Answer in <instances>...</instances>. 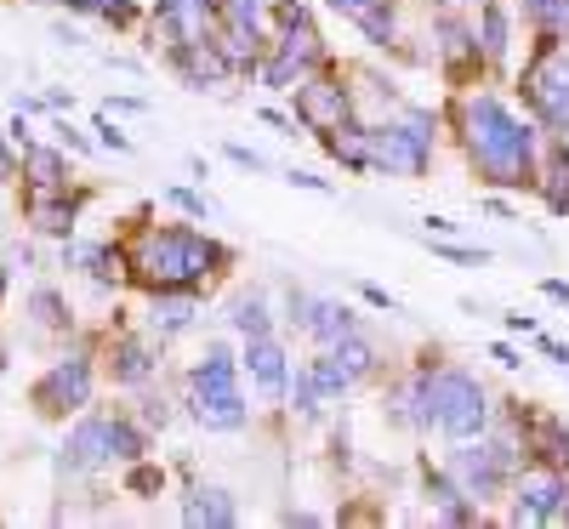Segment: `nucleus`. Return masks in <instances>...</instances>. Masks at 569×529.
<instances>
[{"label":"nucleus","instance_id":"nucleus-21","mask_svg":"<svg viewBox=\"0 0 569 529\" xmlns=\"http://www.w3.org/2000/svg\"><path fill=\"white\" fill-rule=\"evenodd\" d=\"M330 353H337V359H342V370H348L353 381H359V376H370V365H376V348L365 342V336H359V330H348V336H342V342H337V348H330Z\"/></svg>","mask_w":569,"mask_h":529},{"label":"nucleus","instance_id":"nucleus-44","mask_svg":"<svg viewBox=\"0 0 569 529\" xmlns=\"http://www.w3.org/2000/svg\"><path fill=\"white\" fill-rule=\"evenodd\" d=\"M7 177H12V154H7V149H0V182H7Z\"/></svg>","mask_w":569,"mask_h":529},{"label":"nucleus","instance_id":"nucleus-41","mask_svg":"<svg viewBox=\"0 0 569 529\" xmlns=\"http://www.w3.org/2000/svg\"><path fill=\"white\" fill-rule=\"evenodd\" d=\"M541 291H547L552 302H569V285H563V279H547V285H541Z\"/></svg>","mask_w":569,"mask_h":529},{"label":"nucleus","instance_id":"nucleus-18","mask_svg":"<svg viewBox=\"0 0 569 529\" xmlns=\"http://www.w3.org/2000/svg\"><path fill=\"white\" fill-rule=\"evenodd\" d=\"M325 149L337 154L348 171H370V131H365V126H337V131H325Z\"/></svg>","mask_w":569,"mask_h":529},{"label":"nucleus","instance_id":"nucleus-10","mask_svg":"<svg viewBox=\"0 0 569 529\" xmlns=\"http://www.w3.org/2000/svg\"><path fill=\"white\" fill-rule=\"evenodd\" d=\"M34 405H40L46 416H63V410L91 405V365H86V359H63V365H52V370H46V381L34 388Z\"/></svg>","mask_w":569,"mask_h":529},{"label":"nucleus","instance_id":"nucleus-15","mask_svg":"<svg viewBox=\"0 0 569 529\" xmlns=\"http://www.w3.org/2000/svg\"><path fill=\"white\" fill-rule=\"evenodd\" d=\"M182 518L188 523H206V529H228V523H240V507H233V496L228 490H194L182 501Z\"/></svg>","mask_w":569,"mask_h":529},{"label":"nucleus","instance_id":"nucleus-28","mask_svg":"<svg viewBox=\"0 0 569 529\" xmlns=\"http://www.w3.org/2000/svg\"><path fill=\"white\" fill-rule=\"evenodd\" d=\"M228 23H240V29H262V0H222L217 7Z\"/></svg>","mask_w":569,"mask_h":529},{"label":"nucleus","instance_id":"nucleus-19","mask_svg":"<svg viewBox=\"0 0 569 529\" xmlns=\"http://www.w3.org/2000/svg\"><path fill=\"white\" fill-rule=\"evenodd\" d=\"M308 376H313V393L330 405V399H342L348 388H353V376L342 370V359L337 353H319V359H308Z\"/></svg>","mask_w":569,"mask_h":529},{"label":"nucleus","instance_id":"nucleus-31","mask_svg":"<svg viewBox=\"0 0 569 529\" xmlns=\"http://www.w3.org/2000/svg\"><path fill=\"white\" fill-rule=\"evenodd\" d=\"M359 29L370 34V46H388V40H393V12H388V7H376V12L359 18Z\"/></svg>","mask_w":569,"mask_h":529},{"label":"nucleus","instance_id":"nucleus-8","mask_svg":"<svg viewBox=\"0 0 569 529\" xmlns=\"http://www.w3.org/2000/svg\"><path fill=\"white\" fill-rule=\"evenodd\" d=\"M297 120L308 131H337L348 120V86L337 74H313V80H297Z\"/></svg>","mask_w":569,"mask_h":529},{"label":"nucleus","instance_id":"nucleus-27","mask_svg":"<svg viewBox=\"0 0 569 529\" xmlns=\"http://www.w3.org/2000/svg\"><path fill=\"white\" fill-rule=\"evenodd\" d=\"M109 450H114L120 461H137V456H142V432H137L131 421H109Z\"/></svg>","mask_w":569,"mask_h":529},{"label":"nucleus","instance_id":"nucleus-24","mask_svg":"<svg viewBox=\"0 0 569 529\" xmlns=\"http://www.w3.org/2000/svg\"><path fill=\"white\" fill-rule=\"evenodd\" d=\"M29 154V182L34 188H63V154L52 149H23Z\"/></svg>","mask_w":569,"mask_h":529},{"label":"nucleus","instance_id":"nucleus-22","mask_svg":"<svg viewBox=\"0 0 569 529\" xmlns=\"http://www.w3.org/2000/svg\"><path fill=\"white\" fill-rule=\"evenodd\" d=\"M114 376H120V381H149V376H154V353L142 348V342H120V353H114Z\"/></svg>","mask_w":569,"mask_h":529},{"label":"nucleus","instance_id":"nucleus-39","mask_svg":"<svg viewBox=\"0 0 569 529\" xmlns=\"http://www.w3.org/2000/svg\"><path fill=\"white\" fill-rule=\"evenodd\" d=\"M98 131H103V149H120V154H126V149H131V142H126V131H114V126H109V120H103V126H98Z\"/></svg>","mask_w":569,"mask_h":529},{"label":"nucleus","instance_id":"nucleus-26","mask_svg":"<svg viewBox=\"0 0 569 529\" xmlns=\"http://www.w3.org/2000/svg\"><path fill=\"white\" fill-rule=\"evenodd\" d=\"M233 325H240L246 336H268V302L262 297H240L233 302Z\"/></svg>","mask_w":569,"mask_h":529},{"label":"nucleus","instance_id":"nucleus-40","mask_svg":"<svg viewBox=\"0 0 569 529\" xmlns=\"http://www.w3.org/2000/svg\"><path fill=\"white\" fill-rule=\"evenodd\" d=\"M291 182H297V188H313V194H325V188H330L325 177H308V171H291Z\"/></svg>","mask_w":569,"mask_h":529},{"label":"nucleus","instance_id":"nucleus-5","mask_svg":"<svg viewBox=\"0 0 569 529\" xmlns=\"http://www.w3.org/2000/svg\"><path fill=\"white\" fill-rule=\"evenodd\" d=\"M525 103L536 109L541 126L569 131V52H558V40L547 34L536 63L525 69Z\"/></svg>","mask_w":569,"mask_h":529},{"label":"nucleus","instance_id":"nucleus-12","mask_svg":"<svg viewBox=\"0 0 569 529\" xmlns=\"http://www.w3.org/2000/svg\"><path fill=\"white\" fill-rule=\"evenodd\" d=\"M154 18H160L171 46H188V40H206V23L217 18V0H154Z\"/></svg>","mask_w":569,"mask_h":529},{"label":"nucleus","instance_id":"nucleus-38","mask_svg":"<svg viewBox=\"0 0 569 529\" xmlns=\"http://www.w3.org/2000/svg\"><path fill=\"white\" fill-rule=\"evenodd\" d=\"M365 302H370V308H388V313L399 308V302H393V297L382 291V285H365Z\"/></svg>","mask_w":569,"mask_h":529},{"label":"nucleus","instance_id":"nucleus-34","mask_svg":"<svg viewBox=\"0 0 569 529\" xmlns=\"http://www.w3.org/2000/svg\"><path fill=\"white\" fill-rule=\"evenodd\" d=\"M325 7H337L342 18H353V23H359L365 12H376V7H388V0H325Z\"/></svg>","mask_w":569,"mask_h":529},{"label":"nucleus","instance_id":"nucleus-20","mask_svg":"<svg viewBox=\"0 0 569 529\" xmlns=\"http://www.w3.org/2000/svg\"><path fill=\"white\" fill-rule=\"evenodd\" d=\"M58 188H34L29 194V211H34V222L46 228V233H69V222H74V200H52Z\"/></svg>","mask_w":569,"mask_h":529},{"label":"nucleus","instance_id":"nucleus-23","mask_svg":"<svg viewBox=\"0 0 569 529\" xmlns=\"http://www.w3.org/2000/svg\"><path fill=\"white\" fill-rule=\"evenodd\" d=\"M536 450H541V461H552L558 472H569V427L563 421H541Z\"/></svg>","mask_w":569,"mask_h":529},{"label":"nucleus","instance_id":"nucleus-3","mask_svg":"<svg viewBox=\"0 0 569 529\" xmlns=\"http://www.w3.org/2000/svg\"><path fill=\"white\" fill-rule=\"evenodd\" d=\"M490 421V393L467 370H421V427H439L450 439H472Z\"/></svg>","mask_w":569,"mask_h":529},{"label":"nucleus","instance_id":"nucleus-25","mask_svg":"<svg viewBox=\"0 0 569 529\" xmlns=\"http://www.w3.org/2000/svg\"><path fill=\"white\" fill-rule=\"evenodd\" d=\"M485 58H507V12H501V0H485Z\"/></svg>","mask_w":569,"mask_h":529},{"label":"nucleus","instance_id":"nucleus-9","mask_svg":"<svg viewBox=\"0 0 569 529\" xmlns=\"http://www.w3.org/2000/svg\"><path fill=\"white\" fill-rule=\"evenodd\" d=\"M512 496H518V501H512V523H547V518L563 512L569 485L558 478V467H536V472L518 478V490H512Z\"/></svg>","mask_w":569,"mask_h":529},{"label":"nucleus","instance_id":"nucleus-37","mask_svg":"<svg viewBox=\"0 0 569 529\" xmlns=\"http://www.w3.org/2000/svg\"><path fill=\"white\" fill-rule=\"evenodd\" d=\"M131 490H137V496H142V490H160V472H154V467H137V472H131Z\"/></svg>","mask_w":569,"mask_h":529},{"label":"nucleus","instance_id":"nucleus-33","mask_svg":"<svg viewBox=\"0 0 569 529\" xmlns=\"http://www.w3.org/2000/svg\"><path fill=\"white\" fill-rule=\"evenodd\" d=\"M171 206H182V211H194V217H206V211H217L206 194H194V188H171V194H166Z\"/></svg>","mask_w":569,"mask_h":529},{"label":"nucleus","instance_id":"nucleus-30","mask_svg":"<svg viewBox=\"0 0 569 529\" xmlns=\"http://www.w3.org/2000/svg\"><path fill=\"white\" fill-rule=\"evenodd\" d=\"M74 12H91V18H109V23H126L131 18V7L126 0H69Z\"/></svg>","mask_w":569,"mask_h":529},{"label":"nucleus","instance_id":"nucleus-2","mask_svg":"<svg viewBox=\"0 0 569 529\" xmlns=\"http://www.w3.org/2000/svg\"><path fill=\"white\" fill-rule=\"evenodd\" d=\"M228 262L222 246H211V239L188 233V228H160V233H142L137 246V273L154 285V291H194V285L206 273H217Z\"/></svg>","mask_w":569,"mask_h":529},{"label":"nucleus","instance_id":"nucleus-11","mask_svg":"<svg viewBox=\"0 0 569 529\" xmlns=\"http://www.w3.org/2000/svg\"><path fill=\"white\" fill-rule=\"evenodd\" d=\"M171 63L182 69V80L206 91V86H222L233 74V63L222 58V46L217 40H188V46H171Z\"/></svg>","mask_w":569,"mask_h":529},{"label":"nucleus","instance_id":"nucleus-7","mask_svg":"<svg viewBox=\"0 0 569 529\" xmlns=\"http://www.w3.org/2000/svg\"><path fill=\"white\" fill-rule=\"evenodd\" d=\"M450 472L461 478V496H467V501H490L507 478H512V439L461 445V450L450 456Z\"/></svg>","mask_w":569,"mask_h":529},{"label":"nucleus","instance_id":"nucleus-16","mask_svg":"<svg viewBox=\"0 0 569 529\" xmlns=\"http://www.w3.org/2000/svg\"><path fill=\"white\" fill-rule=\"evenodd\" d=\"M114 461L109 450V421H80L74 439H69V467H103Z\"/></svg>","mask_w":569,"mask_h":529},{"label":"nucleus","instance_id":"nucleus-32","mask_svg":"<svg viewBox=\"0 0 569 529\" xmlns=\"http://www.w3.org/2000/svg\"><path fill=\"white\" fill-rule=\"evenodd\" d=\"M445 262H467V268H485L490 262V251H467V246H450V239H439V246H433Z\"/></svg>","mask_w":569,"mask_h":529},{"label":"nucleus","instance_id":"nucleus-13","mask_svg":"<svg viewBox=\"0 0 569 529\" xmlns=\"http://www.w3.org/2000/svg\"><path fill=\"white\" fill-rule=\"evenodd\" d=\"M291 319L313 336V342H325V348H337L348 330H359L353 325V308H342V302H308V297H297L291 302Z\"/></svg>","mask_w":569,"mask_h":529},{"label":"nucleus","instance_id":"nucleus-6","mask_svg":"<svg viewBox=\"0 0 569 529\" xmlns=\"http://www.w3.org/2000/svg\"><path fill=\"white\" fill-rule=\"evenodd\" d=\"M427 160H433V131H427V120L370 131V171H388V177H421V171H427Z\"/></svg>","mask_w":569,"mask_h":529},{"label":"nucleus","instance_id":"nucleus-36","mask_svg":"<svg viewBox=\"0 0 569 529\" xmlns=\"http://www.w3.org/2000/svg\"><path fill=\"white\" fill-rule=\"evenodd\" d=\"M34 313H40L46 325H63V308H58V297H46V291L34 297Z\"/></svg>","mask_w":569,"mask_h":529},{"label":"nucleus","instance_id":"nucleus-14","mask_svg":"<svg viewBox=\"0 0 569 529\" xmlns=\"http://www.w3.org/2000/svg\"><path fill=\"white\" fill-rule=\"evenodd\" d=\"M246 370H251L262 399H279L284 381H291V365H284V348L273 336H246Z\"/></svg>","mask_w":569,"mask_h":529},{"label":"nucleus","instance_id":"nucleus-1","mask_svg":"<svg viewBox=\"0 0 569 529\" xmlns=\"http://www.w3.org/2000/svg\"><path fill=\"white\" fill-rule=\"evenodd\" d=\"M461 120H467V149L490 182L501 188L536 182V131L525 120H512L496 98H472Z\"/></svg>","mask_w":569,"mask_h":529},{"label":"nucleus","instance_id":"nucleus-17","mask_svg":"<svg viewBox=\"0 0 569 529\" xmlns=\"http://www.w3.org/2000/svg\"><path fill=\"white\" fill-rule=\"evenodd\" d=\"M194 313H200V302L188 297V291H160L154 308H149V325H154L160 336H177V330L194 325Z\"/></svg>","mask_w":569,"mask_h":529},{"label":"nucleus","instance_id":"nucleus-42","mask_svg":"<svg viewBox=\"0 0 569 529\" xmlns=\"http://www.w3.org/2000/svg\"><path fill=\"white\" fill-rule=\"evenodd\" d=\"M507 330H525V336H530V330H536V319H530V313H507Z\"/></svg>","mask_w":569,"mask_h":529},{"label":"nucleus","instance_id":"nucleus-29","mask_svg":"<svg viewBox=\"0 0 569 529\" xmlns=\"http://www.w3.org/2000/svg\"><path fill=\"white\" fill-rule=\"evenodd\" d=\"M291 405H297L302 416H319V405H325V399L313 393V376H308V365H302V370H297V381H291Z\"/></svg>","mask_w":569,"mask_h":529},{"label":"nucleus","instance_id":"nucleus-35","mask_svg":"<svg viewBox=\"0 0 569 529\" xmlns=\"http://www.w3.org/2000/svg\"><path fill=\"white\" fill-rule=\"evenodd\" d=\"M228 160H233V166H251V171H268V160H262L257 149H246V142H228Z\"/></svg>","mask_w":569,"mask_h":529},{"label":"nucleus","instance_id":"nucleus-4","mask_svg":"<svg viewBox=\"0 0 569 529\" xmlns=\"http://www.w3.org/2000/svg\"><path fill=\"white\" fill-rule=\"evenodd\" d=\"M246 399H240V381H233V359L228 348H206V359L194 365V421L211 432H240L246 427Z\"/></svg>","mask_w":569,"mask_h":529},{"label":"nucleus","instance_id":"nucleus-43","mask_svg":"<svg viewBox=\"0 0 569 529\" xmlns=\"http://www.w3.org/2000/svg\"><path fill=\"white\" fill-rule=\"evenodd\" d=\"M427 228H433L439 239H450V233H456V222H450V217H427Z\"/></svg>","mask_w":569,"mask_h":529}]
</instances>
